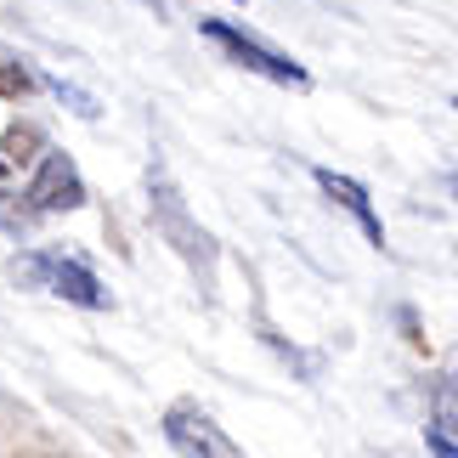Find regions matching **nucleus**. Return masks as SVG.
<instances>
[{"label": "nucleus", "instance_id": "nucleus-7", "mask_svg": "<svg viewBox=\"0 0 458 458\" xmlns=\"http://www.w3.org/2000/svg\"><path fill=\"white\" fill-rule=\"evenodd\" d=\"M425 447H430V458H458V374H447L442 385H436Z\"/></svg>", "mask_w": 458, "mask_h": 458}, {"label": "nucleus", "instance_id": "nucleus-1", "mask_svg": "<svg viewBox=\"0 0 458 458\" xmlns=\"http://www.w3.org/2000/svg\"><path fill=\"white\" fill-rule=\"evenodd\" d=\"M12 277L17 284H34V289H51L57 301L68 306H85V311H108V289H102V277L85 267L74 255H51V250H34V255H17L12 260Z\"/></svg>", "mask_w": 458, "mask_h": 458}, {"label": "nucleus", "instance_id": "nucleus-9", "mask_svg": "<svg viewBox=\"0 0 458 458\" xmlns=\"http://www.w3.org/2000/svg\"><path fill=\"white\" fill-rule=\"evenodd\" d=\"M34 91V74L23 63H0V97H29Z\"/></svg>", "mask_w": 458, "mask_h": 458}, {"label": "nucleus", "instance_id": "nucleus-5", "mask_svg": "<svg viewBox=\"0 0 458 458\" xmlns=\"http://www.w3.org/2000/svg\"><path fill=\"white\" fill-rule=\"evenodd\" d=\"M23 199H29V209H34V216H63V209H80V204H85L80 165H74L68 153H46Z\"/></svg>", "mask_w": 458, "mask_h": 458}, {"label": "nucleus", "instance_id": "nucleus-12", "mask_svg": "<svg viewBox=\"0 0 458 458\" xmlns=\"http://www.w3.org/2000/svg\"><path fill=\"white\" fill-rule=\"evenodd\" d=\"M453 108H458V97H453Z\"/></svg>", "mask_w": 458, "mask_h": 458}, {"label": "nucleus", "instance_id": "nucleus-6", "mask_svg": "<svg viewBox=\"0 0 458 458\" xmlns=\"http://www.w3.org/2000/svg\"><path fill=\"white\" fill-rule=\"evenodd\" d=\"M317 187H323L328 199L362 226V238L374 243V250H385V221H379V209L368 204V187L362 182H351V175H340V170H317Z\"/></svg>", "mask_w": 458, "mask_h": 458}, {"label": "nucleus", "instance_id": "nucleus-11", "mask_svg": "<svg viewBox=\"0 0 458 458\" xmlns=\"http://www.w3.org/2000/svg\"><path fill=\"white\" fill-rule=\"evenodd\" d=\"M158 6H170V0H158Z\"/></svg>", "mask_w": 458, "mask_h": 458}, {"label": "nucleus", "instance_id": "nucleus-8", "mask_svg": "<svg viewBox=\"0 0 458 458\" xmlns=\"http://www.w3.org/2000/svg\"><path fill=\"white\" fill-rule=\"evenodd\" d=\"M34 148H40V131L34 125H12L6 131V165H29Z\"/></svg>", "mask_w": 458, "mask_h": 458}, {"label": "nucleus", "instance_id": "nucleus-10", "mask_svg": "<svg viewBox=\"0 0 458 458\" xmlns=\"http://www.w3.org/2000/svg\"><path fill=\"white\" fill-rule=\"evenodd\" d=\"M447 192H453V199H458V175H453V182H447Z\"/></svg>", "mask_w": 458, "mask_h": 458}, {"label": "nucleus", "instance_id": "nucleus-3", "mask_svg": "<svg viewBox=\"0 0 458 458\" xmlns=\"http://www.w3.org/2000/svg\"><path fill=\"white\" fill-rule=\"evenodd\" d=\"M204 40H216L233 63H243L250 74H260V80H272V85H306V68L301 63H289L284 51H272L267 40H255V34H243L238 23H221V17H204Z\"/></svg>", "mask_w": 458, "mask_h": 458}, {"label": "nucleus", "instance_id": "nucleus-4", "mask_svg": "<svg viewBox=\"0 0 458 458\" xmlns=\"http://www.w3.org/2000/svg\"><path fill=\"white\" fill-rule=\"evenodd\" d=\"M153 226H158V233H165L170 243H175V250H182L187 260H192V267H216V243H209V233H204V226H192L187 221V204H182V192H175L170 182H165V175H153Z\"/></svg>", "mask_w": 458, "mask_h": 458}, {"label": "nucleus", "instance_id": "nucleus-2", "mask_svg": "<svg viewBox=\"0 0 458 458\" xmlns=\"http://www.w3.org/2000/svg\"><path fill=\"white\" fill-rule=\"evenodd\" d=\"M158 430H165V442L182 453V458H243V447H238L233 436H226L192 396L170 402V408H165V425H158Z\"/></svg>", "mask_w": 458, "mask_h": 458}]
</instances>
